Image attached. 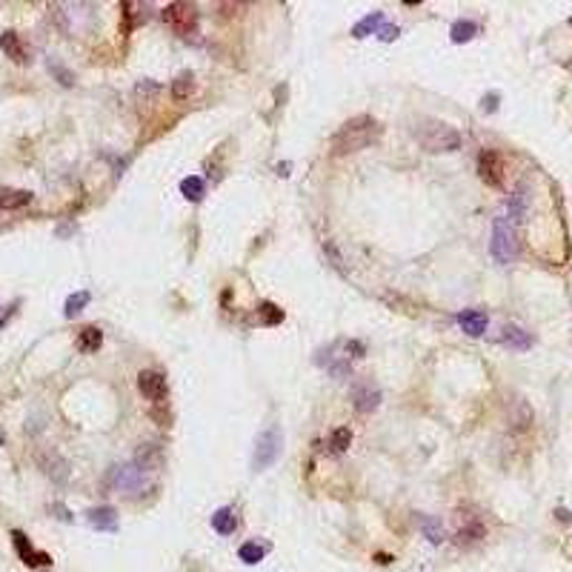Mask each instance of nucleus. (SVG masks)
I'll return each mask as SVG.
<instances>
[{
	"label": "nucleus",
	"instance_id": "obj_1",
	"mask_svg": "<svg viewBox=\"0 0 572 572\" xmlns=\"http://www.w3.org/2000/svg\"><path fill=\"white\" fill-rule=\"evenodd\" d=\"M380 123L369 114H358V118L347 121L335 135H332V155H352V152L367 149L380 138Z\"/></svg>",
	"mask_w": 572,
	"mask_h": 572
},
{
	"label": "nucleus",
	"instance_id": "obj_2",
	"mask_svg": "<svg viewBox=\"0 0 572 572\" xmlns=\"http://www.w3.org/2000/svg\"><path fill=\"white\" fill-rule=\"evenodd\" d=\"M418 141L427 152H455L461 149V135L458 129H452L449 123H441V121H424L421 126L415 129Z\"/></svg>",
	"mask_w": 572,
	"mask_h": 572
},
{
	"label": "nucleus",
	"instance_id": "obj_3",
	"mask_svg": "<svg viewBox=\"0 0 572 572\" xmlns=\"http://www.w3.org/2000/svg\"><path fill=\"white\" fill-rule=\"evenodd\" d=\"M515 223L509 215H498L492 223V243H489V249H492V258L498 261V263H509L515 261V255H518V232H515Z\"/></svg>",
	"mask_w": 572,
	"mask_h": 572
},
{
	"label": "nucleus",
	"instance_id": "obj_4",
	"mask_svg": "<svg viewBox=\"0 0 572 572\" xmlns=\"http://www.w3.org/2000/svg\"><path fill=\"white\" fill-rule=\"evenodd\" d=\"M280 449H283V432L278 427L263 429L258 435V441H255V449H252V469L255 472L269 469L280 458Z\"/></svg>",
	"mask_w": 572,
	"mask_h": 572
},
{
	"label": "nucleus",
	"instance_id": "obj_5",
	"mask_svg": "<svg viewBox=\"0 0 572 572\" xmlns=\"http://www.w3.org/2000/svg\"><path fill=\"white\" fill-rule=\"evenodd\" d=\"M163 23L169 29H175L178 34H192L195 26H198V9L192 3H169L163 12Z\"/></svg>",
	"mask_w": 572,
	"mask_h": 572
},
{
	"label": "nucleus",
	"instance_id": "obj_6",
	"mask_svg": "<svg viewBox=\"0 0 572 572\" xmlns=\"http://www.w3.org/2000/svg\"><path fill=\"white\" fill-rule=\"evenodd\" d=\"M109 484L118 489V492H126V495H135L146 487V472L138 467V464H121V467H112L109 472Z\"/></svg>",
	"mask_w": 572,
	"mask_h": 572
},
{
	"label": "nucleus",
	"instance_id": "obj_7",
	"mask_svg": "<svg viewBox=\"0 0 572 572\" xmlns=\"http://www.w3.org/2000/svg\"><path fill=\"white\" fill-rule=\"evenodd\" d=\"M478 175L487 186H504V158L495 149H484L478 155Z\"/></svg>",
	"mask_w": 572,
	"mask_h": 572
},
{
	"label": "nucleus",
	"instance_id": "obj_8",
	"mask_svg": "<svg viewBox=\"0 0 572 572\" xmlns=\"http://www.w3.org/2000/svg\"><path fill=\"white\" fill-rule=\"evenodd\" d=\"M138 389H141L143 398L155 400V404H163L166 395H169L166 378H163L161 372H155V369H143V372L138 375Z\"/></svg>",
	"mask_w": 572,
	"mask_h": 572
},
{
	"label": "nucleus",
	"instance_id": "obj_9",
	"mask_svg": "<svg viewBox=\"0 0 572 572\" xmlns=\"http://www.w3.org/2000/svg\"><path fill=\"white\" fill-rule=\"evenodd\" d=\"M12 541H14L17 555L23 558L26 566H49V564H52V555H49V552H37V549L29 544V538L23 535L21 529H14V532H12Z\"/></svg>",
	"mask_w": 572,
	"mask_h": 572
},
{
	"label": "nucleus",
	"instance_id": "obj_10",
	"mask_svg": "<svg viewBox=\"0 0 572 572\" xmlns=\"http://www.w3.org/2000/svg\"><path fill=\"white\" fill-rule=\"evenodd\" d=\"M455 538H458V544H475V541L487 538V527L481 521V515H464L461 512V527H458Z\"/></svg>",
	"mask_w": 572,
	"mask_h": 572
},
{
	"label": "nucleus",
	"instance_id": "obj_11",
	"mask_svg": "<svg viewBox=\"0 0 572 572\" xmlns=\"http://www.w3.org/2000/svg\"><path fill=\"white\" fill-rule=\"evenodd\" d=\"M507 421H509L512 429H518V432L529 429V424H532V409H529V404H527L524 398H509L507 400Z\"/></svg>",
	"mask_w": 572,
	"mask_h": 572
},
{
	"label": "nucleus",
	"instance_id": "obj_12",
	"mask_svg": "<svg viewBox=\"0 0 572 572\" xmlns=\"http://www.w3.org/2000/svg\"><path fill=\"white\" fill-rule=\"evenodd\" d=\"M458 323H461V329L469 338H481L487 332V315L481 309H464L461 315H458Z\"/></svg>",
	"mask_w": 572,
	"mask_h": 572
},
{
	"label": "nucleus",
	"instance_id": "obj_13",
	"mask_svg": "<svg viewBox=\"0 0 572 572\" xmlns=\"http://www.w3.org/2000/svg\"><path fill=\"white\" fill-rule=\"evenodd\" d=\"M0 49H3L6 57H12L14 63H26V61H29V57H26V46H23V41H21V34L12 32V29H6L3 34H0Z\"/></svg>",
	"mask_w": 572,
	"mask_h": 572
},
{
	"label": "nucleus",
	"instance_id": "obj_14",
	"mask_svg": "<svg viewBox=\"0 0 572 572\" xmlns=\"http://www.w3.org/2000/svg\"><path fill=\"white\" fill-rule=\"evenodd\" d=\"M86 521L94 527V529H106V532H114L118 529V512L112 507H94L86 512Z\"/></svg>",
	"mask_w": 572,
	"mask_h": 572
},
{
	"label": "nucleus",
	"instance_id": "obj_15",
	"mask_svg": "<svg viewBox=\"0 0 572 572\" xmlns=\"http://www.w3.org/2000/svg\"><path fill=\"white\" fill-rule=\"evenodd\" d=\"M378 404H380V392H378L372 384H364V387H358V389H355V409H358L360 415L375 412Z\"/></svg>",
	"mask_w": 572,
	"mask_h": 572
},
{
	"label": "nucleus",
	"instance_id": "obj_16",
	"mask_svg": "<svg viewBox=\"0 0 572 572\" xmlns=\"http://www.w3.org/2000/svg\"><path fill=\"white\" fill-rule=\"evenodd\" d=\"M135 464H138L143 472L161 469V464H163V452H161V447H155V444H141V449H138V455H135Z\"/></svg>",
	"mask_w": 572,
	"mask_h": 572
},
{
	"label": "nucleus",
	"instance_id": "obj_17",
	"mask_svg": "<svg viewBox=\"0 0 572 572\" xmlns=\"http://www.w3.org/2000/svg\"><path fill=\"white\" fill-rule=\"evenodd\" d=\"M501 343H507L509 349H529L532 347V335L521 327H515V323H509V327L501 329Z\"/></svg>",
	"mask_w": 572,
	"mask_h": 572
},
{
	"label": "nucleus",
	"instance_id": "obj_18",
	"mask_svg": "<svg viewBox=\"0 0 572 572\" xmlns=\"http://www.w3.org/2000/svg\"><path fill=\"white\" fill-rule=\"evenodd\" d=\"M238 527V518H235V509L232 507H221L215 515H212V529L218 535H232Z\"/></svg>",
	"mask_w": 572,
	"mask_h": 572
},
{
	"label": "nucleus",
	"instance_id": "obj_19",
	"mask_svg": "<svg viewBox=\"0 0 572 572\" xmlns=\"http://www.w3.org/2000/svg\"><path fill=\"white\" fill-rule=\"evenodd\" d=\"M380 26H384V12H369L364 21H358L355 26H352V37H369V34H378L380 32Z\"/></svg>",
	"mask_w": 572,
	"mask_h": 572
},
{
	"label": "nucleus",
	"instance_id": "obj_20",
	"mask_svg": "<svg viewBox=\"0 0 572 572\" xmlns=\"http://www.w3.org/2000/svg\"><path fill=\"white\" fill-rule=\"evenodd\" d=\"M32 201V192L26 189H0V209H21Z\"/></svg>",
	"mask_w": 572,
	"mask_h": 572
},
{
	"label": "nucleus",
	"instance_id": "obj_21",
	"mask_svg": "<svg viewBox=\"0 0 572 572\" xmlns=\"http://www.w3.org/2000/svg\"><path fill=\"white\" fill-rule=\"evenodd\" d=\"M103 343V332L98 327H83L78 335V349L81 352H98Z\"/></svg>",
	"mask_w": 572,
	"mask_h": 572
},
{
	"label": "nucleus",
	"instance_id": "obj_22",
	"mask_svg": "<svg viewBox=\"0 0 572 572\" xmlns=\"http://www.w3.org/2000/svg\"><path fill=\"white\" fill-rule=\"evenodd\" d=\"M41 464H43V469H46V475L49 478H54V481H66L69 478V467H66V461L63 458H57V455H41Z\"/></svg>",
	"mask_w": 572,
	"mask_h": 572
},
{
	"label": "nucleus",
	"instance_id": "obj_23",
	"mask_svg": "<svg viewBox=\"0 0 572 572\" xmlns=\"http://www.w3.org/2000/svg\"><path fill=\"white\" fill-rule=\"evenodd\" d=\"M192 92H195V74L192 72H181L178 78L172 81V98L175 101H186Z\"/></svg>",
	"mask_w": 572,
	"mask_h": 572
},
{
	"label": "nucleus",
	"instance_id": "obj_24",
	"mask_svg": "<svg viewBox=\"0 0 572 572\" xmlns=\"http://www.w3.org/2000/svg\"><path fill=\"white\" fill-rule=\"evenodd\" d=\"M475 34H478V23H472V21H455L452 29H449L452 43H467Z\"/></svg>",
	"mask_w": 572,
	"mask_h": 572
},
{
	"label": "nucleus",
	"instance_id": "obj_25",
	"mask_svg": "<svg viewBox=\"0 0 572 572\" xmlns=\"http://www.w3.org/2000/svg\"><path fill=\"white\" fill-rule=\"evenodd\" d=\"M181 192H183L186 201H201V198L206 195V183H203V178H198V175H189V178L181 181Z\"/></svg>",
	"mask_w": 572,
	"mask_h": 572
},
{
	"label": "nucleus",
	"instance_id": "obj_26",
	"mask_svg": "<svg viewBox=\"0 0 572 572\" xmlns=\"http://www.w3.org/2000/svg\"><path fill=\"white\" fill-rule=\"evenodd\" d=\"M238 558H241L243 564H258V561L263 558V547H258V541H246V544H241V549H238Z\"/></svg>",
	"mask_w": 572,
	"mask_h": 572
},
{
	"label": "nucleus",
	"instance_id": "obj_27",
	"mask_svg": "<svg viewBox=\"0 0 572 572\" xmlns=\"http://www.w3.org/2000/svg\"><path fill=\"white\" fill-rule=\"evenodd\" d=\"M421 529H424V535L432 544H441L444 541V524L438 521V518H421Z\"/></svg>",
	"mask_w": 572,
	"mask_h": 572
},
{
	"label": "nucleus",
	"instance_id": "obj_28",
	"mask_svg": "<svg viewBox=\"0 0 572 572\" xmlns=\"http://www.w3.org/2000/svg\"><path fill=\"white\" fill-rule=\"evenodd\" d=\"M258 315H261V323H266V327H275V323H280L283 320V309H278L275 303H261V309H258Z\"/></svg>",
	"mask_w": 572,
	"mask_h": 572
},
{
	"label": "nucleus",
	"instance_id": "obj_29",
	"mask_svg": "<svg viewBox=\"0 0 572 572\" xmlns=\"http://www.w3.org/2000/svg\"><path fill=\"white\" fill-rule=\"evenodd\" d=\"M89 300H92L89 292H74V295H69V298H66V318H74V315H78V312L86 307Z\"/></svg>",
	"mask_w": 572,
	"mask_h": 572
},
{
	"label": "nucleus",
	"instance_id": "obj_30",
	"mask_svg": "<svg viewBox=\"0 0 572 572\" xmlns=\"http://www.w3.org/2000/svg\"><path fill=\"white\" fill-rule=\"evenodd\" d=\"M349 444H352V432H349V427H338V429L332 432V447H335V452H347Z\"/></svg>",
	"mask_w": 572,
	"mask_h": 572
},
{
	"label": "nucleus",
	"instance_id": "obj_31",
	"mask_svg": "<svg viewBox=\"0 0 572 572\" xmlns=\"http://www.w3.org/2000/svg\"><path fill=\"white\" fill-rule=\"evenodd\" d=\"M498 101H501V94L498 92H489L487 98H484V103H481V109L484 112H495V109H498Z\"/></svg>",
	"mask_w": 572,
	"mask_h": 572
},
{
	"label": "nucleus",
	"instance_id": "obj_32",
	"mask_svg": "<svg viewBox=\"0 0 572 572\" xmlns=\"http://www.w3.org/2000/svg\"><path fill=\"white\" fill-rule=\"evenodd\" d=\"M378 34H380V41H387V43H389V41H395V37L400 34V29H398V26H380Z\"/></svg>",
	"mask_w": 572,
	"mask_h": 572
},
{
	"label": "nucleus",
	"instance_id": "obj_33",
	"mask_svg": "<svg viewBox=\"0 0 572 572\" xmlns=\"http://www.w3.org/2000/svg\"><path fill=\"white\" fill-rule=\"evenodd\" d=\"M555 515H558L561 521H566V524L572 521V518H569V509H564V507H558V509H555Z\"/></svg>",
	"mask_w": 572,
	"mask_h": 572
},
{
	"label": "nucleus",
	"instance_id": "obj_34",
	"mask_svg": "<svg viewBox=\"0 0 572 572\" xmlns=\"http://www.w3.org/2000/svg\"><path fill=\"white\" fill-rule=\"evenodd\" d=\"M278 175H289V163H278Z\"/></svg>",
	"mask_w": 572,
	"mask_h": 572
},
{
	"label": "nucleus",
	"instance_id": "obj_35",
	"mask_svg": "<svg viewBox=\"0 0 572 572\" xmlns=\"http://www.w3.org/2000/svg\"><path fill=\"white\" fill-rule=\"evenodd\" d=\"M3 444H6V435H3V429H0V447H3Z\"/></svg>",
	"mask_w": 572,
	"mask_h": 572
},
{
	"label": "nucleus",
	"instance_id": "obj_36",
	"mask_svg": "<svg viewBox=\"0 0 572 572\" xmlns=\"http://www.w3.org/2000/svg\"><path fill=\"white\" fill-rule=\"evenodd\" d=\"M569 26H572V17H569Z\"/></svg>",
	"mask_w": 572,
	"mask_h": 572
}]
</instances>
